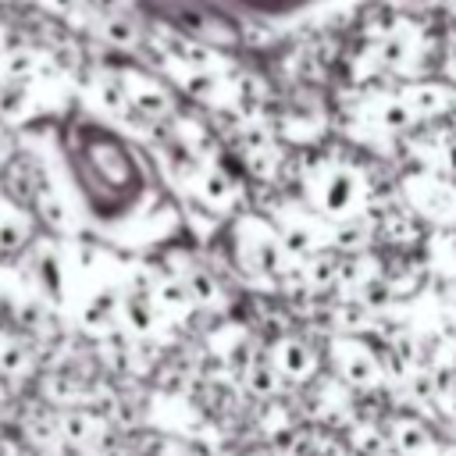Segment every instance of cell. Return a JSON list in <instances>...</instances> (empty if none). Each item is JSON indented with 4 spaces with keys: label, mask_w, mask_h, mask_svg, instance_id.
Wrapping results in <instances>:
<instances>
[{
    "label": "cell",
    "mask_w": 456,
    "mask_h": 456,
    "mask_svg": "<svg viewBox=\"0 0 456 456\" xmlns=\"http://www.w3.org/2000/svg\"><path fill=\"white\" fill-rule=\"evenodd\" d=\"M438 78H445L456 89V25H449L442 32V53H438Z\"/></svg>",
    "instance_id": "5bb4252c"
},
{
    "label": "cell",
    "mask_w": 456,
    "mask_h": 456,
    "mask_svg": "<svg viewBox=\"0 0 456 456\" xmlns=\"http://www.w3.org/2000/svg\"><path fill=\"white\" fill-rule=\"evenodd\" d=\"M267 342V356L281 378V385L289 388V395L303 392L310 381H317L324 374V346H317L306 331H285Z\"/></svg>",
    "instance_id": "8992f818"
},
{
    "label": "cell",
    "mask_w": 456,
    "mask_h": 456,
    "mask_svg": "<svg viewBox=\"0 0 456 456\" xmlns=\"http://www.w3.org/2000/svg\"><path fill=\"white\" fill-rule=\"evenodd\" d=\"M399 93L413 114L417 125H438L456 118V89L445 78H417V82H399Z\"/></svg>",
    "instance_id": "ba28073f"
},
{
    "label": "cell",
    "mask_w": 456,
    "mask_h": 456,
    "mask_svg": "<svg viewBox=\"0 0 456 456\" xmlns=\"http://www.w3.org/2000/svg\"><path fill=\"white\" fill-rule=\"evenodd\" d=\"M39 114H43V100H39V89L36 86L18 82V78H0V121L11 132L14 128H25Z\"/></svg>",
    "instance_id": "7c38bea8"
},
{
    "label": "cell",
    "mask_w": 456,
    "mask_h": 456,
    "mask_svg": "<svg viewBox=\"0 0 456 456\" xmlns=\"http://www.w3.org/2000/svg\"><path fill=\"white\" fill-rule=\"evenodd\" d=\"M228 264L264 296H285V285L296 271V256L289 253L281 232L264 210H242L224 224Z\"/></svg>",
    "instance_id": "7a4b0ae2"
},
{
    "label": "cell",
    "mask_w": 456,
    "mask_h": 456,
    "mask_svg": "<svg viewBox=\"0 0 456 456\" xmlns=\"http://www.w3.org/2000/svg\"><path fill=\"white\" fill-rule=\"evenodd\" d=\"M46 182H50L46 164L28 150H14V157L0 167V192L7 200H14L18 207H25V210L36 203V196Z\"/></svg>",
    "instance_id": "9c48e42d"
},
{
    "label": "cell",
    "mask_w": 456,
    "mask_h": 456,
    "mask_svg": "<svg viewBox=\"0 0 456 456\" xmlns=\"http://www.w3.org/2000/svg\"><path fill=\"white\" fill-rule=\"evenodd\" d=\"M0 78H4V71H0Z\"/></svg>",
    "instance_id": "ffe728a7"
},
{
    "label": "cell",
    "mask_w": 456,
    "mask_h": 456,
    "mask_svg": "<svg viewBox=\"0 0 456 456\" xmlns=\"http://www.w3.org/2000/svg\"><path fill=\"white\" fill-rule=\"evenodd\" d=\"M4 403H7V385L0 381V406H4Z\"/></svg>",
    "instance_id": "d6986e66"
},
{
    "label": "cell",
    "mask_w": 456,
    "mask_h": 456,
    "mask_svg": "<svg viewBox=\"0 0 456 456\" xmlns=\"http://www.w3.org/2000/svg\"><path fill=\"white\" fill-rule=\"evenodd\" d=\"M114 75H118V86H121L132 114L150 132L160 128V125H167L182 110L178 93H175V86L164 75H153V71H146L139 64H121V68H114Z\"/></svg>",
    "instance_id": "5b68a950"
},
{
    "label": "cell",
    "mask_w": 456,
    "mask_h": 456,
    "mask_svg": "<svg viewBox=\"0 0 456 456\" xmlns=\"http://www.w3.org/2000/svg\"><path fill=\"white\" fill-rule=\"evenodd\" d=\"M36 374H39V356H36L32 338L0 324V381L21 385V381H32Z\"/></svg>",
    "instance_id": "30bf717a"
},
{
    "label": "cell",
    "mask_w": 456,
    "mask_h": 456,
    "mask_svg": "<svg viewBox=\"0 0 456 456\" xmlns=\"http://www.w3.org/2000/svg\"><path fill=\"white\" fill-rule=\"evenodd\" d=\"M0 456H25V452H21V445L14 438H4L0 435Z\"/></svg>",
    "instance_id": "e0dca14e"
},
{
    "label": "cell",
    "mask_w": 456,
    "mask_h": 456,
    "mask_svg": "<svg viewBox=\"0 0 456 456\" xmlns=\"http://www.w3.org/2000/svg\"><path fill=\"white\" fill-rule=\"evenodd\" d=\"M438 4L445 7V14H449V18H452V25H456V0H438Z\"/></svg>",
    "instance_id": "ac0fdd59"
},
{
    "label": "cell",
    "mask_w": 456,
    "mask_h": 456,
    "mask_svg": "<svg viewBox=\"0 0 456 456\" xmlns=\"http://www.w3.org/2000/svg\"><path fill=\"white\" fill-rule=\"evenodd\" d=\"M36 217L32 210L18 207L14 200H7L0 192V260H11V256H25V249L39 239L36 235Z\"/></svg>",
    "instance_id": "8fae6325"
},
{
    "label": "cell",
    "mask_w": 456,
    "mask_h": 456,
    "mask_svg": "<svg viewBox=\"0 0 456 456\" xmlns=\"http://www.w3.org/2000/svg\"><path fill=\"white\" fill-rule=\"evenodd\" d=\"M93 36L118 50H142L146 46V28L135 21V14H100Z\"/></svg>",
    "instance_id": "4fadbf2b"
},
{
    "label": "cell",
    "mask_w": 456,
    "mask_h": 456,
    "mask_svg": "<svg viewBox=\"0 0 456 456\" xmlns=\"http://www.w3.org/2000/svg\"><path fill=\"white\" fill-rule=\"evenodd\" d=\"M14 150H18V142H14V132H11V128L0 121V167H4V164L14 157Z\"/></svg>",
    "instance_id": "2e32d148"
},
{
    "label": "cell",
    "mask_w": 456,
    "mask_h": 456,
    "mask_svg": "<svg viewBox=\"0 0 456 456\" xmlns=\"http://www.w3.org/2000/svg\"><path fill=\"white\" fill-rule=\"evenodd\" d=\"M363 157L367 153H360L346 142L296 150L289 175H285V189L296 192L328 224L367 221L385 196H381V189L370 175V164Z\"/></svg>",
    "instance_id": "6da1fadb"
},
{
    "label": "cell",
    "mask_w": 456,
    "mask_h": 456,
    "mask_svg": "<svg viewBox=\"0 0 456 456\" xmlns=\"http://www.w3.org/2000/svg\"><path fill=\"white\" fill-rule=\"evenodd\" d=\"M96 14H132V0H89Z\"/></svg>",
    "instance_id": "9a60e30c"
},
{
    "label": "cell",
    "mask_w": 456,
    "mask_h": 456,
    "mask_svg": "<svg viewBox=\"0 0 456 456\" xmlns=\"http://www.w3.org/2000/svg\"><path fill=\"white\" fill-rule=\"evenodd\" d=\"M392 189L399 203L428 228H456V178L438 175V171H420V167H403L392 178Z\"/></svg>",
    "instance_id": "3957f363"
},
{
    "label": "cell",
    "mask_w": 456,
    "mask_h": 456,
    "mask_svg": "<svg viewBox=\"0 0 456 456\" xmlns=\"http://www.w3.org/2000/svg\"><path fill=\"white\" fill-rule=\"evenodd\" d=\"M381 424L395 456H435V449L442 445V435L435 431V424L413 410H385Z\"/></svg>",
    "instance_id": "52a82bcc"
},
{
    "label": "cell",
    "mask_w": 456,
    "mask_h": 456,
    "mask_svg": "<svg viewBox=\"0 0 456 456\" xmlns=\"http://www.w3.org/2000/svg\"><path fill=\"white\" fill-rule=\"evenodd\" d=\"M324 363L360 399H370V395L388 388L381 349L363 335H328L324 338Z\"/></svg>",
    "instance_id": "277c9868"
}]
</instances>
